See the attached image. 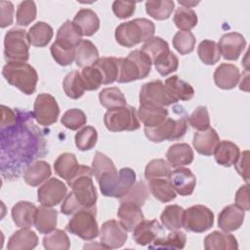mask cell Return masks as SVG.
I'll list each match as a JSON object with an SVG mask.
<instances>
[{
    "instance_id": "74e56055",
    "label": "cell",
    "mask_w": 250,
    "mask_h": 250,
    "mask_svg": "<svg viewBox=\"0 0 250 250\" xmlns=\"http://www.w3.org/2000/svg\"><path fill=\"white\" fill-rule=\"evenodd\" d=\"M101 73L103 78V84H111L117 80L119 65L118 58L114 57H102L93 65Z\"/></svg>"
},
{
    "instance_id": "f907efd6",
    "label": "cell",
    "mask_w": 250,
    "mask_h": 250,
    "mask_svg": "<svg viewBox=\"0 0 250 250\" xmlns=\"http://www.w3.org/2000/svg\"><path fill=\"white\" fill-rule=\"evenodd\" d=\"M92 171L96 180L98 181L102 176L115 172L116 167L113 161L101 151H96L94 159L92 161Z\"/></svg>"
},
{
    "instance_id": "8d00e7d4",
    "label": "cell",
    "mask_w": 250,
    "mask_h": 250,
    "mask_svg": "<svg viewBox=\"0 0 250 250\" xmlns=\"http://www.w3.org/2000/svg\"><path fill=\"white\" fill-rule=\"evenodd\" d=\"M54 35L53 27L44 21H38L28 30L29 42L37 48L46 47L52 40Z\"/></svg>"
},
{
    "instance_id": "836d02e7",
    "label": "cell",
    "mask_w": 250,
    "mask_h": 250,
    "mask_svg": "<svg viewBox=\"0 0 250 250\" xmlns=\"http://www.w3.org/2000/svg\"><path fill=\"white\" fill-rule=\"evenodd\" d=\"M167 91L173 99L178 101H189L194 96V89L192 86L182 80L177 75H172L165 80L164 83Z\"/></svg>"
},
{
    "instance_id": "7402d4cb",
    "label": "cell",
    "mask_w": 250,
    "mask_h": 250,
    "mask_svg": "<svg viewBox=\"0 0 250 250\" xmlns=\"http://www.w3.org/2000/svg\"><path fill=\"white\" fill-rule=\"evenodd\" d=\"M37 207L29 201H19L11 211L14 224L21 229H29L34 225Z\"/></svg>"
},
{
    "instance_id": "7a4b0ae2",
    "label": "cell",
    "mask_w": 250,
    "mask_h": 250,
    "mask_svg": "<svg viewBox=\"0 0 250 250\" xmlns=\"http://www.w3.org/2000/svg\"><path fill=\"white\" fill-rule=\"evenodd\" d=\"M92 177V168L80 165V169L76 176L67 181V185L71 188V191L66 194L61 206V212L63 215L69 216L81 210L97 209L96 203L98 193L93 184Z\"/></svg>"
},
{
    "instance_id": "9c48e42d",
    "label": "cell",
    "mask_w": 250,
    "mask_h": 250,
    "mask_svg": "<svg viewBox=\"0 0 250 250\" xmlns=\"http://www.w3.org/2000/svg\"><path fill=\"white\" fill-rule=\"evenodd\" d=\"M28 32L22 28L8 30L4 38V57L7 62H26L30 46Z\"/></svg>"
},
{
    "instance_id": "60d3db41",
    "label": "cell",
    "mask_w": 250,
    "mask_h": 250,
    "mask_svg": "<svg viewBox=\"0 0 250 250\" xmlns=\"http://www.w3.org/2000/svg\"><path fill=\"white\" fill-rule=\"evenodd\" d=\"M62 88L65 95L72 100L81 98L86 91L81 78V74L78 70L75 69L65 75L62 81Z\"/></svg>"
},
{
    "instance_id": "b9f144b4",
    "label": "cell",
    "mask_w": 250,
    "mask_h": 250,
    "mask_svg": "<svg viewBox=\"0 0 250 250\" xmlns=\"http://www.w3.org/2000/svg\"><path fill=\"white\" fill-rule=\"evenodd\" d=\"M175 3L171 0H156L146 2V12L152 19L164 21L170 18L174 11Z\"/></svg>"
},
{
    "instance_id": "4fadbf2b",
    "label": "cell",
    "mask_w": 250,
    "mask_h": 250,
    "mask_svg": "<svg viewBox=\"0 0 250 250\" xmlns=\"http://www.w3.org/2000/svg\"><path fill=\"white\" fill-rule=\"evenodd\" d=\"M32 114L39 125L50 126L58 120L60 107L52 95L41 93L34 101Z\"/></svg>"
},
{
    "instance_id": "94428289",
    "label": "cell",
    "mask_w": 250,
    "mask_h": 250,
    "mask_svg": "<svg viewBox=\"0 0 250 250\" xmlns=\"http://www.w3.org/2000/svg\"><path fill=\"white\" fill-rule=\"evenodd\" d=\"M135 9L136 2L116 0L112 3V11L114 15L122 20L130 18L135 13Z\"/></svg>"
},
{
    "instance_id": "7c38bea8",
    "label": "cell",
    "mask_w": 250,
    "mask_h": 250,
    "mask_svg": "<svg viewBox=\"0 0 250 250\" xmlns=\"http://www.w3.org/2000/svg\"><path fill=\"white\" fill-rule=\"evenodd\" d=\"M140 104H150L155 106H169L177 101L171 97L161 80L145 83L140 91Z\"/></svg>"
},
{
    "instance_id": "e7e4bbea",
    "label": "cell",
    "mask_w": 250,
    "mask_h": 250,
    "mask_svg": "<svg viewBox=\"0 0 250 250\" xmlns=\"http://www.w3.org/2000/svg\"><path fill=\"white\" fill-rule=\"evenodd\" d=\"M234 202H235V205L241 208L242 210L249 211L250 203H249V185L248 184L241 186L237 189L234 197Z\"/></svg>"
},
{
    "instance_id": "83f0119b",
    "label": "cell",
    "mask_w": 250,
    "mask_h": 250,
    "mask_svg": "<svg viewBox=\"0 0 250 250\" xmlns=\"http://www.w3.org/2000/svg\"><path fill=\"white\" fill-rule=\"evenodd\" d=\"M204 248L206 250H236L238 244L234 235L227 231L214 230L204 238Z\"/></svg>"
},
{
    "instance_id": "f6af8a7d",
    "label": "cell",
    "mask_w": 250,
    "mask_h": 250,
    "mask_svg": "<svg viewBox=\"0 0 250 250\" xmlns=\"http://www.w3.org/2000/svg\"><path fill=\"white\" fill-rule=\"evenodd\" d=\"M197 55L200 61L206 65L215 64L221 58L218 44L209 39H205L199 43L197 47Z\"/></svg>"
},
{
    "instance_id": "11a10c76",
    "label": "cell",
    "mask_w": 250,
    "mask_h": 250,
    "mask_svg": "<svg viewBox=\"0 0 250 250\" xmlns=\"http://www.w3.org/2000/svg\"><path fill=\"white\" fill-rule=\"evenodd\" d=\"M36 14H37V9L33 1H30V0L22 1L19 4L17 8V13H16L17 23L21 26H27L29 23H31L35 20Z\"/></svg>"
},
{
    "instance_id": "be15d7a7",
    "label": "cell",
    "mask_w": 250,
    "mask_h": 250,
    "mask_svg": "<svg viewBox=\"0 0 250 250\" xmlns=\"http://www.w3.org/2000/svg\"><path fill=\"white\" fill-rule=\"evenodd\" d=\"M248 163H249V151L244 150L239 154L237 160L233 164L236 172L244 179L246 184H248V182H249V165H248Z\"/></svg>"
},
{
    "instance_id": "ee69618b",
    "label": "cell",
    "mask_w": 250,
    "mask_h": 250,
    "mask_svg": "<svg viewBox=\"0 0 250 250\" xmlns=\"http://www.w3.org/2000/svg\"><path fill=\"white\" fill-rule=\"evenodd\" d=\"M99 101L101 104L107 109L126 105L125 96L117 87L103 89L99 94Z\"/></svg>"
},
{
    "instance_id": "6125c7cd",
    "label": "cell",
    "mask_w": 250,
    "mask_h": 250,
    "mask_svg": "<svg viewBox=\"0 0 250 250\" xmlns=\"http://www.w3.org/2000/svg\"><path fill=\"white\" fill-rule=\"evenodd\" d=\"M14 5L10 1H0V27L5 28L13 23Z\"/></svg>"
},
{
    "instance_id": "4dcf8cb0",
    "label": "cell",
    "mask_w": 250,
    "mask_h": 250,
    "mask_svg": "<svg viewBox=\"0 0 250 250\" xmlns=\"http://www.w3.org/2000/svg\"><path fill=\"white\" fill-rule=\"evenodd\" d=\"M99 60V51L90 40L82 39L75 48V63L79 67L93 66Z\"/></svg>"
},
{
    "instance_id": "ffe728a7",
    "label": "cell",
    "mask_w": 250,
    "mask_h": 250,
    "mask_svg": "<svg viewBox=\"0 0 250 250\" xmlns=\"http://www.w3.org/2000/svg\"><path fill=\"white\" fill-rule=\"evenodd\" d=\"M219 143L220 137L216 130L211 127L204 131H198L193 135V147L199 154L204 156L212 155Z\"/></svg>"
},
{
    "instance_id": "9a60e30c",
    "label": "cell",
    "mask_w": 250,
    "mask_h": 250,
    "mask_svg": "<svg viewBox=\"0 0 250 250\" xmlns=\"http://www.w3.org/2000/svg\"><path fill=\"white\" fill-rule=\"evenodd\" d=\"M127 231L116 220L104 222L100 229L101 244L105 249L120 248L127 241Z\"/></svg>"
},
{
    "instance_id": "5bb4252c",
    "label": "cell",
    "mask_w": 250,
    "mask_h": 250,
    "mask_svg": "<svg viewBox=\"0 0 250 250\" xmlns=\"http://www.w3.org/2000/svg\"><path fill=\"white\" fill-rule=\"evenodd\" d=\"M66 193V185L57 178H51L38 188L37 200L43 206L53 207L63 201Z\"/></svg>"
},
{
    "instance_id": "816d5d0a",
    "label": "cell",
    "mask_w": 250,
    "mask_h": 250,
    "mask_svg": "<svg viewBox=\"0 0 250 250\" xmlns=\"http://www.w3.org/2000/svg\"><path fill=\"white\" fill-rule=\"evenodd\" d=\"M171 173V166L169 163L162 159L156 158L150 160L145 169V178L148 181L155 178H169Z\"/></svg>"
},
{
    "instance_id": "e575fe53",
    "label": "cell",
    "mask_w": 250,
    "mask_h": 250,
    "mask_svg": "<svg viewBox=\"0 0 250 250\" xmlns=\"http://www.w3.org/2000/svg\"><path fill=\"white\" fill-rule=\"evenodd\" d=\"M213 154L219 165L230 167L237 160L240 150L239 147L230 141H220Z\"/></svg>"
},
{
    "instance_id": "277c9868",
    "label": "cell",
    "mask_w": 250,
    "mask_h": 250,
    "mask_svg": "<svg viewBox=\"0 0 250 250\" xmlns=\"http://www.w3.org/2000/svg\"><path fill=\"white\" fill-rule=\"evenodd\" d=\"M6 81L25 95H32L36 90L38 74L36 69L25 62H8L2 69Z\"/></svg>"
},
{
    "instance_id": "cb8c5ba5",
    "label": "cell",
    "mask_w": 250,
    "mask_h": 250,
    "mask_svg": "<svg viewBox=\"0 0 250 250\" xmlns=\"http://www.w3.org/2000/svg\"><path fill=\"white\" fill-rule=\"evenodd\" d=\"M82 34L75 26L73 21L66 20L58 29L56 36V43L66 50L75 49L78 43L82 40Z\"/></svg>"
},
{
    "instance_id": "d590c367",
    "label": "cell",
    "mask_w": 250,
    "mask_h": 250,
    "mask_svg": "<svg viewBox=\"0 0 250 250\" xmlns=\"http://www.w3.org/2000/svg\"><path fill=\"white\" fill-rule=\"evenodd\" d=\"M147 187L153 197L160 202H170L177 196V192L172 187L169 178H155L148 180Z\"/></svg>"
},
{
    "instance_id": "ac0fdd59",
    "label": "cell",
    "mask_w": 250,
    "mask_h": 250,
    "mask_svg": "<svg viewBox=\"0 0 250 250\" xmlns=\"http://www.w3.org/2000/svg\"><path fill=\"white\" fill-rule=\"evenodd\" d=\"M164 234V229L157 220H144L134 229L133 239L137 244L146 246Z\"/></svg>"
},
{
    "instance_id": "91938a15",
    "label": "cell",
    "mask_w": 250,
    "mask_h": 250,
    "mask_svg": "<svg viewBox=\"0 0 250 250\" xmlns=\"http://www.w3.org/2000/svg\"><path fill=\"white\" fill-rule=\"evenodd\" d=\"M50 52L55 62L62 66L69 65L75 60V49H72V50L63 49L60 47L56 42H54L51 45Z\"/></svg>"
},
{
    "instance_id": "6f0895ef",
    "label": "cell",
    "mask_w": 250,
    "mask_h": 250,
    "mask_svg": "<svg viewBox=\"0 0 250 250\" xmlns=\"http://www.w3.org/2000/svg\"><path fill=\"white\" fill-rule=\"evenodd\" d=\"M188 120L189 125L197 131H204L210 127V117L208 109L204 105L197 106L188 117Z\"/></svg>"
},
{
    "instance_id": "484cf974",
    "label": "cell",
    "mask_w": 250,
    "mask_h": 250,
    "mask_svg": "<svg viewBox=\"0 0 250 250\" xmlns=\"http://www.w3.org/2000/svg\"><path fill=\"white\" fill-rule=\"evenodd\" d=\"M72 21L82 36H92L100 28V19L91 9H80Z\"/></svg>"
},
{
    "instance_id": "e0dca14e",
    "label": "cell",
    "mask_w": 250,
    "mask_h": 250,
    "mask_svg": "<svg viewBox=\"0 0 250 250\" xmlns=\"http://www.w3.org/2000/svg\"><path fill=\"white\" fill-rule=\"evenodd\" d=\"M169 181L175 191L182 196L191 195L196 186V178L190 169L186 167H178L171 171Z\"/></svg>"
},
{
    "instance_id": "603a6c76",
    "label": "cell",
    "mask_w": 250,
    "mask_h": 250,
    "mask_svg": "<svg viewBox=\"0 0 250 250\" xmlns=\"http://www.w3.org/2000/svg\"><path fill=\"white\" fill-rule=\"evenodd\" d=\"M117 216L119 218V223L127 232L133 231L134 229L145 220L142 207L128 202L120 203Z\"/></svg>"
},
{
    "instance_id": "d6986e66",
    "label": "cell",
    "mask_w": 250,
    "mask_h": 250,
    "mask_svg": "<svg viewBox=\"0 0 250 250\" xmlns=\"http://www.w3.org/2000/svg\"><path fill=\"white\" fill-rule=\"evenodd\" d=\"M245 211L235 204L226 206L219 214L218 227L227 232L238 229L244 221Z\"/></svg>"
},
{
    "instance_id": "44dd1931",
    "label": "cell",
    "mask_w": 250,
    "mask_h": 250,
    "mask_svg": "<svg viewBox=\"0 0 250 250\" xmlns=\"http://www.w3.org/2000/svg\"><path fill=\"white\" fill-rule=\"evenodd\" d=\"M214 82L217 87L223 90L233 89L240 79V72L232 63H221L214 71Z\"/></svg>"
},
{
    "instance_id": "7dc6e473",
    "label": "cell",
    "mask_w": 250,
    "mask_h": 250,
    "mask_svg": "<svg viewBox=\"0 0 250 250\" xmlns=\"http://www.w3.org/2000/svg\"><path fill=\"white\" fill-rule=\"evenodd\" d=\"M174 23L179 29L189 31L197 24L196 13L192 9L181 6L175 12Z\"/></svg>"
},
{
    "instance_id": "3957f363",
    "label": "cell",
    "mask_w": 250,
    "mask_h": 250,
    "mask_svg": "<svg viewBox=\"0 0 250 250\" xmlns=\"http://www.w3.org/2000/svg\"><path fill=\"white\" fill-rule=\"evenodd\" d=\"M154 31V23L147 19L141 18L120 23L115 28L114 37L119 45L131 48L152 38Z\"/></svg>"
},
{
    "instance_id": "ba28073f",
    "label": "cell",
    "mask_w": 250,
    "mask_h": 250,
    "mask_svg": "<svg viewBox=\"0 0 250 250\" xmlns=\"http://www.w3.org/2000/svg\"><path fill=\"white\" fill-rule=\"evenodd\" d=\"M104 123L110 132L135 131L140 128L137 109L131 105L107 109L104 116Z\"/></svg>"
},
{
    "instance_id": "30bf717a",
    "label": "cell",
    "mask_w": 250,
    "mask_h": 250,
    "mask_svg": "<svg viewBox=\"0 0 250 250\" xmlns=\"http://www.w3.org/2000/svg\"><path fill=\"white\" fill-rule=\"evenodd\" d=\"M97 209L81 210L72 215L65 229L83 240H92L100 234L96 220Z\"/></svg>"
},
{
    "instance_id": "8fae6325",
    "label": "cell",
    "mask_w": 250,
    "mask_h": 250,
    "mask_svg": "<svg viewBox=\"0 0 250 250\" xmlns=\"http://www.w3.org/2000/svg\"><path fill=\"white\" fill-rule=\"evenodd\" d=\"M214 224L213 212L204 205H193L185 210L183 228L188 231L204 232Z\"/></svg>"
},
{
    "instance_id": "ab89813d",
    "label": "cell",
    "mask_w": 250,
    "mask_h": 250,
    "mask_svg": "<svg viewBox=\"0 0 250 250\" xmlns=\"http://www.w3.org/2000/svg\"><path fill=\"white\" fill-rule=\"evenodd\" d=\"M187 242V235L184 231L179 229L172 230L167 235H162L156 238L149 248H161V249H183Z\"/></svg>"
},
{
    "instance_id": "f1b7e54d",
    "label": "cell",
    "mask_w": 250,
    "mask_h": 250,
    "mask_svg": "<svg viewBox=\"0 0 250 250\" xmlns=\"http://www.w3.org/2000/svg\"><path fill=\"white\" fill-rule=\"evenodd\" d=\"M80 169L76 156L70 152H64L58 156L54 163L55 173L63 180L73 179Z\"/></svg>"
},
{
    "instance_id": "c3c4849f",
    "label": "cell",
    "mask_w": 250,
    "mask_h": 250,
    "mask_svg": "<svg viewBox=\"0 0 250 250\" xmlns=\"http://www.w3.org/2000/svg\"><path fill=\"white\" fill-rule=\"evenodd\" d=\"M74 141L75 146L79 150H90L97 144L98 132L93 126H85L76 133Z\"/></svg>"
},
{
    "instance_id": "5b68a950",
    "label": "cell",
    "mask_w": 250,
    "mask_h": 250,
    "mask_svg": "<svg viewBox=\"0 0 250 250\" xmlns=\"http://www.w3.org/2000/svg\"><path fill=\"white\" fill-rule=\"evenodd\" d=\"M152 62L142 50H134L126 58H118V83H129L146 78L151 70Z\"/></svg>"
},
{
    "instance_id": "8992f818",
    "label": "cell",
    "mask_w": 250,
    "mask_h": 250,
    "mask_svg": "<svg viewBox=\"0 0 250 250\" xmlns=\"http://www.w3.org/2000/svg\"><path fill=\"white\" fill-rule=\"evenodd\" d=\"M97 182L104 196L120 198L136 183V173L133 169L125 167L102 176Z\"/></svg>"
},
{
    "instance_id": "4316f807",
    "label": "cell",
    "mask_w": 250,
    "mask_h": 250,
    "mask_svg": "<svg viewBox=\"0 0 250 250\" xmlns=\"http://www.w3.org/2000/svg\"><path fill=\"white\" fill-rule=\"evenodd\" d=\"M51 174L50 164L44 160H38L32 162L23 171V180L28 186L37 187L49 180Z\"/></svg>"
},
{
    "instance_id": "d4e9b609",
    "label": "cell",
    "mask_w": 250,
    "mask_h": 250,
    "mask_svg": "<svg viewBox=\"0 0 250 250\" xmlns=\"http://www.w3.org/2000/svg\"><path fill=\"white\" fill-rule=\"evenodd\" d=\"M193 150L186 143H177L169 146L166 152L167 162L171 167L178 168L190 164L193 161Z\"/></svg>"
},
{
    "instance_id": "f5cc1de1",
    "label": "cell",
    "mask_w": 250,
    "mask_h": 250,
    "mask_svg": "<svg viewBox=\"0 0 250 250\" xmlns=\"http://www.w3.org/2000/svg\"><path fill=\"white\" fill-rule=\"evenodd\" d=\"M153 63L155 69L161 76H167L170 73L176 71L179 67V60L177 56L171 51L161 55L153 62Z\"/></svg>"
},
{
    "instance_id": "7bdbcfd3",
    "label": "cell",
    "mask_w": 250,
    "mask_h": 250,
    "mask_svg": "<svg viewBox=\"0 0 250 250\" xmlns=\"http://www.w3.org/2000/svg\"><path fill=\"white\" fill-rule=\"evenodd\" d=\"M149 189L144 181H139L133 185L128 192L119 198V202H128L142 207L148 199Z\"/></svg>"
},
{
    "instance_id": "d6a6232c",
    "label": "cell",
    "mask_w": 250,
    "mask_h": 250,
    "mask_svg": "<svg viewBox=\"0 0 250 250\" xmlns=\"http://www.w3.org/2000/svg\"><path fill=\"white\" fill-rule=\"evenodd\" d=\"M58 221V211L47 206L41 205L37 208L34 226L36 229L42 233L47 234L56 229Z\"/></svg>"
},
{
    "instance_id": "681fc988",
    "label": "cell",
    "mask_w": 250,
    "mask_h": 250,
    "mask_svg": "<svg viewBox=\"0 0 250 250\" xmlns=\"http://www.w3.org/2000/svg\"><path fill=\"white\" fill-rule=\"evenodd\" d=\"M195 36L191 31L180 30L173 37V47L180 55H188L194 50Z\"/></svg>"
},
{
    "instance_id": "f546056e",
    "label": "cell",
    "mask_w": 250,
    "mask_h": 250,
    "mask_svg": "<svg viewBox=\"0 0 250 250\" xmlns=\"http://www.w3.org/2000/svg\"><path fill=\"white\" fill-rule=\"evenodd\" d=\"M38 236L29 229H21L14 232L8 240L9 250H30L37 246Z\"/></svg>"
},
{
    "instance_id": "9f6ffc18",
    "label": "cell",
    "mask_w": 250,
    "mask_h": 250,
    "mask_svg": "<svg viewBox=\"0 0 250 250\" xmlns=\"http://www.w3.org/2000/svg\"><path fill=\"white\" fill-rule=\"evenodd\" d=\"M87 122L86 114L79 108H70L66 110L62 118L61 123L67 129L75 131L83 127Z\"/></svg>"
},
{
    "instance_id": "f35d334b",
    "label": "cell",
    "mask_w": 250,
    "mask_h": 250,
    "mask_svg": "<svg viewBox=\"0 0 250 250\" xmlns=\"http://www.w3.org/2000/svg\"><path fill=\"white\" fill-rule=\"evenodd\" d=\"M185 209L177 204L167 205L160 215L163 227L169 230H177L183 228Z\"/></svg>"
},
{
    "instance_id": "52a82bcc",
    "label": "cell",
    "mask_w": 250,
    "mask_h": 250,
    "mask_svg": "<svg viewBox=\"0 0 250 250\" xmlns=\"http://www.w3.org/2000/svg\"><path fill=\"white\" fill-rule=\"evenodd\" d=\"M188 130V116H180L177 119L167 117L163 122L154 127H145L146 137L153 143L163 141H175L181 139Z\"/></svg>"
},
{
    "instance_id": "1f68e13d",
    "label": "cell",
    "mask_w": 250,
    "mask_h": 250,
    "mask_svg": "<svg viewBox=\"0 0 250 250\" xmlns=\"http://www.w3.org/2000/svg\"><path fill=\"white\" fill-rule=\"evenodd\" d=\"M139 120L145 127H154L163 122L168 117V109L150 104H140L137 110Z\"/></svg>"
},
{
    "instance_id": "bcb514c9",
    "label": "cell",
    "mask_w": 250,
    "mask_h": 250,
    "mask_svg": "<svg viewBox=\"0 0 250 250\" xmlns=\"http://www.w3.org/2000/svg\"><path fill=\"white\" fill-rule=\"evenodd\" d=\"M43 246L47 250H67L70 247V240L67 234L62 229H55L43 237Z\"/></svg>"
},
{
    "instance_id": "6da1fadb",
    "label": "cell",
    "mask_w": 250,
    "mask_h": 250,
    "mask_svg": "<svg viewBox=\"0 0 250 250\" xmlns=\"http://www.w3.org/2000/svg\"><path fill=\"white\" fill-rule=\"evenodd\" d=\"M32 112L17 108L14 124L1 128V172L3 177H20L35 159L47 153L46 141L33 122Z\"/></svg>"
},
{
    "instance_id": "db71d44e",
    "label": "cell",
    "mask_w": 250,
    "mask_h": 250,
    "mask_svg": "<svg viewBox=\"0 0 250 250\" xmlns=\"http://www.w3.org/2000/svg\"><path fill=\"white\" fill-rule=\"evenodd\" d=\"M141 50L143 52H145L150 58L152 63L161 55L170 51L167 41H165L164 39H162L159 36H153L152 38H150L149 40L145 42V44L142 46Z\"/></svg>"
},
{
    "instance_id": "2e32d148",
    "label": "cell",
    "mask_w": 250,
    "mask_h": 250,
    "mask_svg": "<svg viewBox=\"0 0 250 250\" xmlns=\"http://www.w3.org/2000/svg\"><path fill=\"white\" fill-rule=\"evenodd\" d=\"M245 47L246 40L244 36L238 32H229L224 34L218 43L220 55L228 61L237 60Z\"/></svg>"
},
{
    "instance_id": "03108f58",
    "label": "cell",
    "mask_w": 250,
    "mask_h": 250,
    "mask_svg": "<svg viewBox=\"0 0 250 250\" xmlns=\"http://www.w3.org/2000/svg\"><path fill=\"white\" fill-rule=\"evenodd\" d=\"M179 4L182 5V7H185V8H191L193 6H196L197 4H199V2H194V1H180L179 0Z\"/></svg>"
},
{
    "instance_id": "680465c9",
    "label": "cell",
    "mask_w": 250,
    "mask_h": 250,
    "mask_svg": "<svg viewBox=\"0 0 250 250\" xmlns=\"http://www.w3.org/2000/svg\"><path fill=\"white\" fill-rule=\"evenodd\" d=\"M80 74L86 91H95L103 84L102 75L95 66L84 67Z\"/></svg>"
}]
</instances>
